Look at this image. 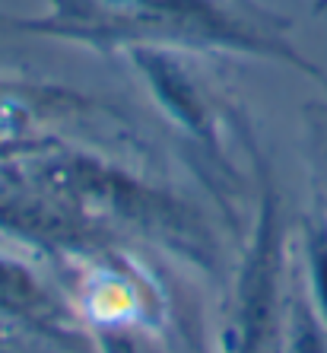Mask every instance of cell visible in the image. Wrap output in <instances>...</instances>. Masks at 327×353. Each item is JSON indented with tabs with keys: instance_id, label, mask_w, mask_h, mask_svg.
<instances>
[{
	"instance_id": "1",
	"label": "cell",
	"mask_w": 327,
	"mask_h": 353,
	"mask_svg": "<svg viewBox=\"0 0 327 353\" xmlns=\"http://www.w3.org/2000/svg\"><path fill=\"white\" fill-rule=\"evenodd\" d=\"M10 268H0V277L7 280L10 277ZM3 299H7V303H19V299H32V287H29V280L25 277H19L17 283H10L7 290H3Z\"/></svg>"
}]
</instances>
